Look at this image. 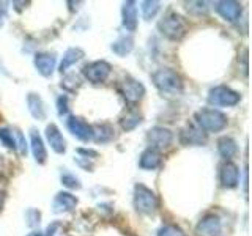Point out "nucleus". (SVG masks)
Masks as SVG:
<instances>
[{
    "mask_svg": "<svg viewBox=\"0 0 252 236\" xmlns=\"http://www.w3.org/2000/svg\"><path fill=\"white\" fill-rule=\"evenodd\" d=\"M152 82L156 90L165 98H177L183 93V79L177 71L170 68L156 69L152 74Z\"/></svg>",
    "mask_w": 252,
    "mask_h": 236,
    "instance_id": "f257e3e1",
    "label": "nucleus"
},
{
    "mask_svg": "<svg viewBox=\"0 0 252 236\" xmlns=\"http://www.w3.org/2000/svg\"><path fill=\"white\" fill-rule=\"evenodd\" d=\"M195 124L205 132H220L227 128L228 118L224 112H220L218 109L213 107H205L195 112Z\"/></svg>",
    "mask_w": 252,
    "mask_h": 236,
    "instance_id": "f03ea898",
    "label": "nucleus"
},
{
    "mask_svg": "<svg viewBox=\"0 0 252 236\" xmlns=\"http://www.w3.org/2000/svg\"><path fill=\"white\" fill-rule=\"evenodd\" d=\"M158 29H159L161 35L170 41H180L188 31V22L177 11H167V14L158 22Z\"/></svg>",
    "mask_w": 252,
    "mask_h": 236,
    "instance_id": "7ed1b4c3",
    "label": "nucleus"
},
{
    "mask_svg": "<svg viewBox=\"0 0 252 236\" xmlns=\"http://www.w3.org/2000/svg\"><path fill=\"white\" fill-rule=\"evenodd\" d=\"M159 206L158 195L150 187L144 184H136L134 187V208L142 216H152Z\"/></svg>",
    "mask_w": 252,
    "mask_h": 236,
    "instance_id": "20e7f679",
    "label": "nucleus"
},
{
    "mask_svg": "<svg viewBox=\"0 0 252 236\" xmlns=\"http://www.w3.org/2000/svg\"><path fill=\"white\" fill-rule=\"evenodd\" d=\"M240 101V93L227 85H216L208 91V102L215 107H233Z\"/></svg>",
    "mask_w": 252,
    "mask_h": 236,
    "instance_id": "39448f33",
    "label": "nucleus"
},
{
    "mask_svg": "<svg viewBox=\"0 0 252 236\" xmlns=\"http://www.w3.org/2000/svg\"><path fill=\"white\" fill-rule=\"evenodd\" d=\"M117 90L118 93L122 94V98L128 102V104L134 106L137 104V102H140L142 99H144L145 96V87L144 84H142L140 81H137V79L134 77H125L123 81L118 82L117 85Z\"/></svg>",
    "mask_w": 252,
    "mask_h": 236,
    "instance_id": "423d86ee",
    "label": "nucleus"
},
{
    "mask_svg": "<svg viewBox=\"0 0 252 236\" xmlns=\"http://www.w3.org/2000/svg\"><path fill=\"white\" fill-rule=\"evenodd\" d=\"M110 73H112V66H110V63H107L104 60L87 63V65L82 68V76L92 84L106 82Z\"/></svg>",
    "mask_w": 252,
    "mask_h": 236,
    "instance_id": "0eeeda50",
    "label": "nucleus"
},
{
    "mask_svg": "<svg viewBox=\"0 0 252 236\" xmlns=\"http://www.w3.org/2000/svg\"><path fill=\"white\" fill-rule=\"evenodd\" d=\"M173 140V132L167 128H162V126H155L148 132H147V142H148V148L156 149V151H161V149L167 148Z\"/></svg>",
    "mask_w": 252,
    "mask_h": 236,
    "instance_id": "6e6552de",
    "label": "nucleus"
},
{
    "mask_svg": "<svg viewBox=\"0 0 252 236\" xmlns=\"http://www.w3.org/2000/svg\"><path fill=\"white\" fill-rule=\"evenodd\" d=\"M180 144L189 147V145H197L200 147L207 142V134H205L199 126L194 124V123H188L183 129L180 131Z\"/></svg>",
    "mask_w": 252,
    "mask_h": 236,
    "instance_id": "1a4fd4ad",
    "label": "nucleus"
},
{
    "mask_svg": "<svg viewBox=\"0 0 252 236\" xmlns=\"http://www.w3.org/2000/svg\"><path fill=\"white\" fill-rule=\"evenodd\" d=\"M195 232L200 236H222V222L218 216L207 214L199 220Z\"/></svg>",
    "mask_w": 252,
    "mask_h": 236,
    "instance_id": "9d476101",
    "label": "nucleus"
},
{
    "mask_svg": "<svg viewBox=\"0 0 252 236\" xmlns=\"http://www.w3.org/2000/svg\"><path fill=\"white\" fill-rule=\"evenodd\" d=\"M66 128L79 140H82V142L92 140V132H93L92 131V124H89L81 117L71 115L68 120H66Z\"/></svg>",
    "mask_w": 252,
    "mask_h": 236,
    "instance_id": "9b49d317",
    "label": "nucleus"
},
{
    "mask_svg": "<svg viewBox=\"0 0 252 236\" xmlns=\"http://www.w3.org/2000/svg\"><path fill=\"white\" fill-rule=\"evenodd\" d=\"M213 8H215V11L220 16V18H222L224 21H228V22L238 21L241 13H243L241 3L233 2V0H222V2H215Z\"/></svg>",
    "mask_w": 252,
    "mask_h": 236,
    "instance_id": "f8f14e48",
    "label": "nucleus"
},
{
    "mask_svg": "<svg viewBox=\"0 0 252 236\" xmlns=\"http://www.w3.org/2000/svg\"><path fill=\"white\" fill-rule=\"evenodd\" d=\"M77 197L73 195L71 192H59L57 195L54 197L52 200V212L54 214H65V212H71L74 211L77 206Z\"/></svg>",
    "mask_w": 252,
    "mask_h": 236,
    "instance_id": "ddd939ff",
    "label": "nucleus"
},
{
    "mask_svg": "<svg viewBox=\"0 0 252 236\" xmlns=\"http://www.w3.org/2000/svg\"><path fill=\"white\" fill-rule=\"evenodd\" d=\"M220 184L225 189H235L240 183V169L232 161H225L219 172Z\"/></svg>",
    "mask_w": 252,
    "mask_h": 236,
    "instance_id": "4468645a",
    "label": "nucleus"
},
{
    "mask_svg": "<svg viewBox=\"0 0 252 236\" xmlns=\"http://www.w3.org/2000/svg\"><path fill=\"white\" fill-rule=\"evenodd\" d=\"M122 24H123V27L129 31V33H134V31L137 30V26H139L137 3L132 2V0L125 2L123 6H122Z\"/></svg>",
    "mask_w": 252,
    "mask_h": 236,
    "instance_id": "2eb2a0df",
    "label": "nucleus"
},
{
    "mask_svg": "<svg viewBox=\"0 0 252 236\" xmlns=\"http://www.w3.org/2000/svg\"><path fill=\"white\" fill-rule=\"evenodd\" d=\"M35 68L43 77H51L54 74L55 65H57V57L54 52H38L35 55Z\"/></svg>",
    "mask_w": 252,
    "mask_h": 236,
    "instance_id": "dca6fc26",
    "label": "nucleus"
},
{
    "mask_svg": "<svg viewBox=\"0 0 252 236\" xmlns=\"http://www.w3.org/2000/svg\"><path fill=\"white\" fill-rule=\"evenodd\" d=\"M46 139L47 144L51 145L52 151L57 154H63L66 151V140L63 137V134L60 132V129L55 124H47L46 128Z\"/></svg>",
    "mask_w": 252,
    "mask_h": 236,
    "instance_id": "f3484780",
    "label": "nucleus"
},
{
    "mask_svg": "<svg viewBox=\"0 0 252 236\" xmlns=\"http://www.w3.org/2000/svg\"><path fill=\"white\" fill-rule=\"evenodd\" d=\"M27 107H29V112L30 115L35 118L38 121H43L46 120L47 117V110H46V104L43 98L39 96L36 93H29L27 94Z\"/></svg>",
    "mask_w": 252,
    "mask_h": 236,
    "instance_id": "a211bd4d",
    "label": "nucleus"
},
{
    "mask_svg": "<svg viewBox=\"0 0 252 236\" xmlns=\"http://www.w3.org/2000/svg\"><path fill=\"white\" fill-rule=\"evenodd\" d=\"M30 148H32V153H33L35 161L43 165L47 161V151H46L43 137L39 136V132L36 129L30 131Z\"/></svg>",
    "mask_w": 252,
    "mask_h": 236,
    "instance_id": "6ab92c4d",
    "label": "nucleus"
},
{
    "mask_svg": "<svg viewBox=\"0 0 252 236\" xmlns=\"http://www.w3.org/2000/svg\"><path fill=\"white\" fill-rule=\"evenodd\" d=\"M161 162H162L161 153L156 151V149H152V148L144 149L139 157V167L142 170H155L159 167Z\"/></svg>",
    "mask_w": 252,
    "mask_h": 236,
    "instance_id": "aec40b11",
    "label": "nucleus"
},
{
    "mask_svg": "<svg viewBox=\"0 0 252 236\" xmlns=\"http://www.w3.org/2000/svg\"><path fill=\"white\" fill-rule=\"evenodd\" d=\"M84 57H85L84 49H81V47H69V49H66L65 54H63L59 71L60 73H66L71 66L76 65L77 61H81Z\"/></svg>",
    "mask_w": 252,
    "mask_h": 236,
    "instance_id": "412c9836",
    "label": "nucleus"
},
{
    "mask_svg": "<svg viewBox=\"0 0 252 236\" xmlns=\"http://www.w3.org/2000/svg\"><path fill=\"white\" fill-rule=\"evenodd\" d=\"M92 140L96 144H107L115 137V131L109 123H96L92 126Z\"/></svg>",
    "mask_w": 252,
    "mask_h": 236,
    "instance_id": "4be33fe9",
    "label": "nucleus"
},
{
    "mask_svg": "<svg viewBox=\"0 0 252 236\" xmlns=\"http://www.w3.org/2000/svg\"><path fill=\"white\" fill-rule=\"evenodd\" d=\"M218 153L220 154V157L225 161H230L232 157L236 156L238 153V144L236 140L230 136H224L218 140Z\"/></svg>",
    "mask_w": 252,
    "mask_h": 236,
    "instance_id": "5701e85b",
    "label": "nucleus"
},
{
    "mask_svg": "<svg viewBox=\"0 0 252 236\" xmlns=\"http://www.w3.org/2000/svg\"><path fill=\"white\" fill-rule=\"evenodd\" d=\"M142 121H144V115H142L137 109H129L128 112L120 118V126L123 131L129 132L136 129Z\"/></svg>",
    "mask_w": 252,
    "mask_h": 236,
    "instance_id": "b1692460",
    "label": "nucleus"
},
{
    "mask_svg": "<svg viewBox=\"0 0 252 236\" xmlns=\"http://www.w3.org/2000/svg\"><path fill=\"white\" fill-rule=\"evenodd\" d=\"M110 49H112V52L117 54L118 57H125V55L131 54V51L134 49V39L131 35H122L112 43Z\"/></svg>",
    "mask_w": 252,
    "mask_h": 236,
    "instance_id": "393cba45",
    "label": "nucleus"
},
{
    "mask_svg": "<svg viewBox=\"0 0 252 236\" xmlns=\"http://www.w3.org/2000/svg\"><path fill=\"white\" fill-rule=\"evenodd\" d=\"M140 8H142V16H144V19L152 21L155 16L159 13L161 2H156V0H145V2L140 3Z\"/></svg>",
    "mask_w": 252,
    "mask_h": 236,
    "instance_id": "a878e982",
    "label": "nucleus"
},
{
    "mask_svg": "<svg viewBox=\"0 0 252 236\" xmlns=\"http://www.w3.org/2000/svg\"><path fill=\"white\" fill-rule=\"evenodd\" d=\"M60 85H62V88L66 90L68 93H76L79 90V87L82 85V82H81V77H79L76 73H69L63 77Z\"/></svg>",
    "mask_w": 252,
    "mask_h": 236,
    "instance_id": "bb28decb",
    "label": "nucleus"
},
{
    "mask_svg": "<svg viewBox=\"0 0 252 236\" xmlns=\"http://www.w3.org/2000/svg\"><path fill=\"white\" fill-rule=\"evenodd\" d=\"M11 134H13V139H14V149L22 157H26L27 156V140H26V136H24L22 131L18 129V128H13Z\"/></svg>",
    "mask_w": 252,
    "mask_h": 236,
    "instance_id": "cd10ccee",
    "label": "nucleus"
},
{
    "mask_svg": "<svg viewBox=\"0 0 252 236\" xmlns=\"http://www.w3.org/2000/svg\"><path fill=\"white\" fill-rule=\"evenodd\" d=\"M60 181H62V184L68 187V189H81V181H79V178L74 175V173H71L68 170L65 172H62V175H60Z\"/></svg>",
    "mask_w": 252,
    "mask_h": 236,
    "instance_id": "c85d7f7f",
    "label": "nucleus"
},
{
    "mask_svg": "<svg viewBox=\"0 0 252 236\" xmlns=\"http://www.w3.org/2000/svg\"><path fill=\"white\" fill-rule=\"evenodd\" d=\"M39 222H41V212L35 208H29L26 211V224L30 228H35L39 225Z\"/></svg>",
    "mask_w": 252,
    "mask_h": 236,
    "instance_id": "c756f323",
    "label": "nucleus"
},
{
    "mask_svg": "<svg viewBox=\"0 0 252 236\" xmlns=\"http://www.w3.org/2000/svg\"><path fill=\"white\" fill-rule=\"evenodd\" d=\"M156 236H185V233L180 227L169 224V225H162L159 230H158Z\"/></svg>",
    "mask_w": 252,
    "mask_h": 236,
    "instance_id": "7c9ffc66",
    "label": "nucleus"
},
{
    "mask_svg": "<svg viewBox=\"0 0 252 236\" xmlns=\"http://www.w3.org/2000/svg\"><path fill=\"white\" fill-rule=\"evenodd\" d=\"M0 142L10 149H14V139H13V134L11 129H6V128H0Z\"/></svg>",
    "mask_w": 252,
    "mask_h": 236,
    "instance_id": "2f4dec72",
    "label": "nucleus"
},
{
    "mask_svg": "<svg viewBox=\"0 0 252 236\" xmlns=\"http://www.w3.org/2000/svg\"><path fill=\"white\" fill-rule=\"evenodd\" d=\"M188 11L191 13H199V14H205L208 11V6H207V2H189L188 3Z\"/></svg>",
    "mask_w": 252,
    "mask_h": 236,
    "instance_id": "473e14b6",
    "label": "nucleus"
},
{
    "mask_svg": "<svg viewBox=\"0 0 252 236\" xmlns=\"http://www.w3.org/2000/svg\"><path fill=\"white\" fill-rule=\"evenodd\" d=\"M68 110H69V107H68V96H66V94H62V96L57 99V114L60 117H63V115L68 114Z\"/></svg>",
    "mask_w": 252,
    "mask_h": 236,
    "instance_id": "72a5a7b5",
    "label": "nucleus"
},
{
    "mask_svg": "<svg viewBox=\"0 0 252 236\" xmlns=\"http://www.w3.org/2000/svg\"><path fill=\"white\" fill-rule=\"evenodd\" d=\"M77 153L81 154V157H85V159H94V157H98V153L93 151V149L77 148Z\"/></svg>",
    "mask_w": 252,
    "mask_h": 236,
    "instance_id": "f704fd0d",
    "label": "nucleus"
},
{
    "mask_svg": "<svg viewBox=\"0 0 252 236\" xmlns=\"http://www.w3.org/2000/svg\"><path fill=\"white\" fill-rule=\"evenodd\" d=\"M76 161H77V164L81 165V167H84V169H87V170H92L93 169V164L89 161V159H85V157H76Z\"/></svg>",
    "mask_w": 252,
    "mask_h": 236,
    "instance_id": "c9c22d12",
    "label": "nucleus"
},
{
    "mask_svg": "<svg viewBox=\"0 0 252 236\" xmlns=\"http://www.w3.org/2000/svg\"><path fill=\"white\" fill-rule=\"evenodd\" d=\"M6 11H8L6 3H0V27L3 26V22L6 19Z\"/></svg>",
    "mask_w": 252,
    "mask_h": 236,
    "instance_id": "e433bc0d",
    "label": "nucleus"
},
{
    "mask_svg": "<svg viewBox=\"0 0 252 236\" xmlns=\"http://www.w3.org/2000/svg\"><path fill=\"white\" fill-rule=\"evenodd\" d=\"M3 203H5V195L2 191H0V211H2V208H3Z\"/></svg>",
    "mask_w": 252,
    "mask_h": 236,
    "instance_id": "4c0bfd02",
    "label": "nucleus"
},
{
    "mask_svg": "<svg viewBox=\"0 0 252 236\" xmlns=\"http://www.w3.org/2000/svg\"><path fill=\"white\" fill-rule=\"evenodd\" d=\"M54 236H69V235H66L65 232H60V230H57V232H55V235Z\"/></svg>",
    "mask_w": 252,
    "mask_h": 236,
    "instance_id": "58836bf2",
    "label": "nucleus"
},
{
    "mask_svg": "<svg viewBox=\"0 0 252 236\" xmlns=\"http://www.w3.org/2000/svg\"><path fill=\"white\" fill-rule=\"evenodd\" d=\"M27 236H44L43 233H39V232H32V233H29Z\"/></svg>",
    "mask_w": 252,
    "mask_h": 236,
    "instance_id": "ea45409f",
    "label": "nucleus"
}]
</instances>
